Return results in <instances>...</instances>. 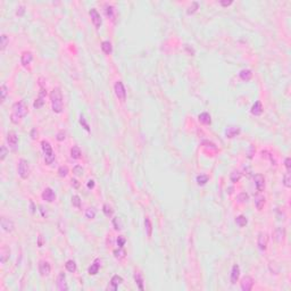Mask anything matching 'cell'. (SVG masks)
I'll return each instance as SVG.
<instances>
[{
  "label": "cell",
  "instance_id": "obj_34",
  "mask_svg": "<svg viewBox=\"0 0 291 291\" xmlns=\"http://www.w3.org/2000/svg\"><path fill=\"white\" fill-rule=\"evenodd\" d=\"M144 227H146V232H147V235L150 238L152 233V226H151V222L148 217L144 218Z\"/></svg>",
  "mask_w": 291,
  "mask_h": 291
},
{
  "label": "cell",
  "instance_id": "obj_51",
  "mask_svg": "<svg viewBox=\"0 0 291 291\" xmlns=\"http://www.w3.org/2000/svg\"><path fill=\"white\" fill-rule=\"evenodd\" d=\"M24 13H25V6H19L17 10H16V15L17 16H23Z\"/></svg>",
  "mask_w": 291,
  "mask_h": 291
},
{
  "label": "cell",
  "instance_id": "obj_26",
  "mask_svg": "<svg viewBox=\"0 0 291 291\" xmlns=\"http://www.w3.org/2000/svg\"><path fill=\"white\" fill-rule=\"evenodd\" d=\"M255 205H256V208L258 210H261L265 205V197L264 196H257L255 198Z\"/></svg>",
  "mask_w": 291,
  "mask_h": 291
},
{
  "label": "cell",
  "instance_id": "obj_44",
  "mask_svg": "<svg viewBox=\"0 0 291 291\" xmlns=\"http://www.w3.org/2000/svg\"><path fill=\"white\" fill-rule=\"evenodd\" d=\"M85 216H87V218H89V220L95 218V216H96V210H95V208H88L87 210H85Z\"/></svg>",
  "mask_w": 291,
  "mask_h": 291
},
{
  "label": "cell",
  "instance_id": "obj_23",
  "mask_svg": "<svg viewBox=\"0 0 291 291\" xmlns=\"http://www.w3.org/2000/svg\"><path fill=\"white\" fill-rule=\"evenodd\" d=\"M9 255H10V250H9V248L5 247L4 246V247L1 248V250H0V259H1V263H6V262L8 261Z\"/></svg>",
  "mask_w": 291,
  "mask_h": 291
},
{
  "label": "cell",
  "instance_id": "obj_32",
  "mask_svg": "<svg viewBox=\"0 0 291 291\" xmlns=\"http://www.w3.org/2000/svg\"><path fill=\"white\" fill-rule=\"evenodd\" d=\"M102 212H104L106 217H112V216H113V213H114L112 206L108 204H105L104 206H102Z\"/></svg>",
  "mask_w": 291,
  "mask_h": 291
},
{
  "label": "cell",
  "instance_id": "obj_17",
  "mask_svg": "<svg viewBox=\"0 0 291 291\" xmlns=\"http://www.w3.org/2000/svg\"><path fill=\"white\" fill-rule=\"evenodd\" d=\"M100 265H101V261H100L99 258L95 259V262L92 263L91 266H90L89 269H88V273L90 274V275H96V274L99 272Z\"/></svg>",
  "mask_w": 291,
  "mask_h": 291
},
{
  "label": "cell",
  "instance_id": "obj_9",
  "mask_svg": "<svg viewBox=\"0 0 291 291\" xmlns=\"http://www.w3.org/2000/svg\"><path fill=\"white\" fill-rule=\"evenodd\" d=\"M57 288L61 291L68 290V286H67V282H66V275L65 273H63V272H61L59 275H58V279H57Z\"/></svg>",
  "mask_w": 291,
  "mask_h": 291
},
{
  "label": "cell",
  "instance_id": "obj_6",
  "mask_svg": "<svg viewBox=\"0 0 291 291\" xmlns=\"http://www.w3.org/2000/svg\"><path fill=\"white\" fill-rule=\"evenodd\" d=\"M89 15H90V17H91V21L92 23H93V25L96 26V29H100L102 21H101V16H100V14L98 13V10H97L96 8H91L89 10Z\"/></svg>",
  "mask_w": 291,
  "mask_h": 291
},
{
  "label": "cell",
  "instance_id": "obj_35",
  "mask_svg": "<svg viewBox=\"0 0 291 291\" xmlns=\"http://www.w3.org/2000/svg\"><path fill=\"white\" fill-rule=\"evenodd\" d=\"M240 178H241V173H240L239 171H233V172H232V173L230 174L231 182H233V183L239 182Z\"/></svg>",
  "mask_w": 291,
  "mask_h": 291
},
{
  "label": "cell",
  "instance_id": "obj_25",
  "mask_svg": "<svg viewBox=\"0 0 291 291\" xmlns=\"http://www.w3.org/2000/svg\"><path fill=\"white\" fill-rule=\"evenodd\" d=\"M101 50L106 54V55H110L112 51H113V47H112V43L109 41H104L101 43Z\"/></svg>",
  "mask_w": 291,
  "mask_h": 291
},
{
  "label": "cell",
  "instance_id": "obj_40",
  "mask_svg": "<svg viewBox=\"0 0 291 291\" xmlns=\"http://www.w3.org/2000/svg\"><path fill=\"white\" fill-rule=\"evenodd\" d=\"M113 225H114V229H115L116 231L122 230L121 218H120V217H114V218H113Z\"/></svg>",
  "mask_w": 291,
  "mask_h": 291
},
{
  "label": "cell",
  "instance_id": "obj_36",
  "mask_svg": "<svg viewBox=\"0 0 291 291\" xmlns=\"http://www.w3.org/2000/svg\"><path fill=\"white\" fill-rule=\"evenodd\" d=\"M235 223L238 224V225L240 226V227H243V226L247 225L248 223V220L246 216H243V215H240V216H238V217L235 218Z\"/></svg>",
  "mask_w": 291,
  "mask_h": 291
},
{
  "label": "cell",
  "instance_id": "obj_29",
  "mask_svg": "<svg viewBox=\"0 0 291 291\" xmlns=\"http://www.w3.org/2000/svg\"><path fill=\"white\" fill-rule=\"evenodd\" d=\"M134 281H135V283H137V286L139 287L140 290H144V279H142V276H141V274L135 272L134 273Z\"/></svg>",
  "mask_w": 291,
  "mask_h": 291
},
{
  "label": "cell",
  "instance_id": "obj_30",
  "mask_svg": "<svg viewBox=\"0 0 291 291\" xmlns=\"http://www.w3.org/2000/svg\"><path fill=\"white\" fill-rule=\"evenodd\" d=\"M208 175H206V174H200V175H198L197 176V178H196V181H197V183H198V185H205L206 183L208 182Z\"/></svg>",
  "mask_w": 291,
  "mask_h": 291
},
{
  "label": "cell",
  "instance_id": "obj_15",
  "mask_svg": "<svg viewBox=\"0 0 291 291\" xmlns=\"http://www.w3.org/2000/svg\"><path fill=\"white\" fill-rule=\"evenodd\" d=\"M240 276V267L238 264H234L232 266V269H231V283L232 284H235L238 282Z\"/></svg>",
  "mask_w": 291,
  "mask_h": 291
},
{
  "label": "cell",
  "instance_id": "obj_53",
  "mask_svg": "<svg viewBox=\"0 0 291 291\" xmlns=\"http://www.w3.org/2000/svg\"><path fill=\"white\" fill-rule=\"evenodd\" d=\"M31 138L32 139H36L38 138V131H36V129H33L31 131Z\"/></svg>",
  "mask_w": 291,
  "mask_h": 291
},
{
  "label": "cell",
  "instance_id": "obj_46",
  "mask_svg": "<svg viewBox=\"0 0 291 291\" xmlns=\"http://www.w3.org/2000/svg\"><path fill=\"white\" fill-rule=\"evenodd\" d=\"M0 92H1V101H5L6 97H7V93H8V89L6 87V84H2V85H1Z\"/></svg>",
  "mask_w": 291,
  "mask_h": 291
},
{
  "label": "cell",
  "instance_id": "obj_52",
  "mask_svg": "<svg viewBox=\"0 0 291 291\" xmlns=\"http://www.w3.org/2000/svg\"><path fill=\"white\" fill-rule=\"evenodd\" d=\"M284 165H286L287 172H290V170H291V159H290V157H287V158H286V161H284Z\"/></svg>",
  "mask_w": 291,
  "mask_h": 291
},
{
  "label": "cell",
  "instance_id": "obj_41",
  "mask_svg": "<svg viewBox=\"0 0 291 291\" xmlns=\"http://www.w3.org/2000/svg\"><path fill=\"white\" fill-rule=\"evenodd\" d=\"M0 40H1V50L4 51L5 49H6V47H7V44H8L9 39L6 34H2L1 35V38H0Z\"/></svg>",
  "mask_w": 291,
  "mask_h": 291
},
{
  "label": "cell",
  "instance_id": "obj_27",
  "mask_svg": "<svg viewBox=\"0 0 291 291\" xmlns=\"http://www.w3.org/2000/svg\"><path fill=\"white\" fill-rule=\"evenodd\" d=\"M105 14H106V16L108 18L114 19V17H115V8L113 6H110V5H107L105 7Z\"/></svg>",
  "mask_w": 291,
  "mask_h": 291
},
{
  "label": "cell",
  "instance_id": "obj_31",
  "mask_svg": "<svg viewBox=\"0 0 291 291\" xmlns=\"http://www.w3.org/2000/svg\"><path fill=\"white\" fill-rule=\"evenodd\" d=\"M71 157L73 159H78L81 157V149L78 147V146H74L72 149H71Z\"/></svg>",
  "mask_w": 291,
  "mask_h": 291
},
{
  "label": "cell",
  "instance_id": "obj_50",
  "mask_svg": "<svg viewBox=\"0 0 291 291\" xmlns=\"http://www.w3.org/2000/svg\"><path fill=\"white\" fill-rule=\"evenodd\" d=\"M66 138V133L64 132V131H61V132H58V134H57L56 139L58 140V141H64Z\"/></svg>",
  "mask_w": 291,
  "mask_h": 291
},
{
  "label": "cell",
  "instance_id": "obj_37",
  "mask_svg": "<svg viewBox=\"0 0 291 291\" xmlns=\"http://www.w3.org/2000/svg\"><path fill=\"white\" fill-rule=\"evenodd\" d=\"M198 8H199V4H198V2H192V6H190L187 10L188 15H192V14H195L196 12L198 10Z\"/></svg>",
  "mask_w": 291,
  "mask_h": 291
},
{
  "label": "cell",
  "instance_id": "obj_38",
  "mask_svg": "<svg viewBox=\"0 0 291 291\" xmlns=\"http://www.w3.org/2000/svg\"><path fill=\"white\" fill-rule=\"evenodd\" d=\"M237 199H238V201L239 203H241V204H244V203H247L248 200H249V196L246 193V192H241L238 197H237Z\"/></svg>",
  "mask_w": 291,
  "mask_h": 291
},
{
  "label": "cell",
  "instance_id": "obj_49",
  "mask_svg": "<svg viewBox=\"0 0 291 291\" xmlns=\"http://www.w3.org/2000/svg\"><path fill=\"white\" fill-rule=\"evenodd\" d=\"M0 159L1 161H4L5 158H6V156H7V148H6V146H1V152H0Z\"/></svg>",
  "mask_w": 291,
  "mask_h": 291
},
{
  "label": "cell",
  "instance_id": "obj_57",
  "mask_svg": "<svg viewBox=\"0 0 291 291\" xmlns=\"http://www.w3.org/2000/svg\"><path fill=\"white\" fill-rule=\"evenodd\" d=\"M30 205H31V212H32V214H34L35 213V206H34V204H33L32 200L30 201Z\"/></svg>",
  "mask_w": 291,
  "mask_h": 291
},
{
  "label": "cell",
  "instance_id": "obj_2",
  "mask_svg": "<svg viewBox=\"0 0 291 291\" xmlns=\"http://www.w3.org/2000/svg\"><path fill=\"white\" fill-rule=\"evenodd\" d=\"M50 101H51L52 112L56 114H61L63 112V95L59 88H55L50 92Z\"/></svg>",
  "mask_w": 291,
  "mask_h": 291
},
{
  "label": "cell",
  "instance_id": "obj_45",
  "mask_svg": "<svg viewBox=\"0 0 291 291\" xmlns=\"http://www.w3.org/2000/svg\"><path fill=\"white\" fill-rule=\"evenodd\" d=\"M58 174H59L61 178H65L66 175L68 174V168H67V166H61L59 170H58Z\"/></svg>",
  "mask_w": 291,
  "mask_h": 291
},
{
  "label": "cell",
  "instance_id": "obj_20",
  "mask_svg": "<svg viewBox=\"0 0 291 291\" xmlns=\"http://www.w3.org/2000/svg\"><path fill=\"white\" fill-rule=\"evenodd\" d=\"M250 112H251V114L255 115V116H261L262 114H263V105H262L261 101H256L255 104L252 105Z\"/></svg>",
  "mask_w": 291,
  "mask_h": 291
},
{
  "label": "cell",
  "instance_id": "obj_54",
  "mask_svg": "<svg viewBox=\"0 0 291 291\" xmlns=\"http://www.w3.org/2000/svg\"><path fill=\"white\" fill-rule=\"evenodd\" d=\"M232 2H233L232 0H230V1H223V0H222V1H220V4H221L223 7H227V6L232 5Z\"/></svg>",
  "mask_w": 291,
  "mask_h": 291
},
{
  "label": "cell",
  "instance_id": "obj_1",
  "mask_svg": "<svg viewBox=\"0 0 291 291\" xmlns=\"http://www.w3.org/2000/svg\"><path fill=\"white\" fill-rule=\"evenodd\" d=\"M26 114H27V106L25 105V102L24 101L15 102L10 113V121L14 124H17L21 121V118L24 117Z\"/></svg>",
  "mask_w": 291,
  "mask_h": 291
},
{
  "label": "cell",
  "instance_id": "obj_14",
  "mask_svg": "<svg viewBox=\"0 0 291 291\" xmlns=\"http://www.w3.org/2000/svg\"><path fill=\"white\" fill-rule=\"evenodd\" d=\"M254 180H255V185H256L257 190L263 191L265 189V178H264V176L262 174H257V175H255Z\"/></svg>",
  "mask_w": 291,
  "mask_h": 291
},
{
  "label": "cell",
  "instance_id": "obj_28",
  "mask_svg": "<svg viewBox=\"0 0 291 291\" xmlns=\"http://www.w3.org/2000/svg\"><path fill=\"white\" fill-rule=\"evenodd\" d=\"M125 256H126V251L123 248L118 247V249L114 250V257H115L116 259H123V258H125Z\"/></svg>",
  "mask_w": 291,
  "mask_h": 291
},
{
  "label": "cell",
  "instance_id": "obj_42",
  "mask_svg": "<svg viewBox=\"0 0 291 291\" xmlns=\"http://www.w3.org/2000/svg\"><path fill=\"white\" fill-rule=\"evenodd\" d=\"M80 124L82 125V127L85 131H87V132H90V126H89V124L87 123V121H85V118H84V116H83V115H81V116H80Z\"/></svg>",
  "mask_w": 291,
  "mask_h": 291
},
{
  "label": "cell",
  "instance_id": "obj_7",
  "mask_svg": "<svg viewBox=\"0 0 291 291\" xmlns=\"http://www.w3.org/2000/svg\"><path fill=\"white\" fill-rule=\"evenodd\" d=\"M7 142H8L9 144V148L15 151V150L17 149V146H18L17 134H16L15 132H9L8 134H7Z\"/></svg>",
  "mask_w": 291,
  "mask_h": 291
},
{
  "label": "cell",
  "instance_id": "obj_16",
  "mask_svg": "<svg viewBox=\"0 0 291 291\" xmlns=\"http://www.w3.org/2000/svg\"><path fill=\"white\" fill-rule=\"evenodd\" d=\"M33 61V55L31 51H24L22 54V57H21V63L24 67L29 66Z\"/></svg>",
  "mask_w": 291,
  "mask_h": 291
},
{
  "label": "cell",
  "instance_id": "obj_11",
  "mask_svg": "<svg viewBox=\"0 0 291 291\" xmlns=\"http://www.w3.org/2000/svg\"><path fill=\"white\" fill-rule=\"evenodd\" d=\"M241 289L243 291H250L252 289V286H254V280H252L250 276H244L241 280Z\"/></svg>",
  "mask_w": 291,
  "mask_h": 291
},
{
  "label": "cell",
  "instance_id": "obj_12",
  "mask_svg": "<svg viewBox=\"0 0 291 291\" xmlns=\"http://www.w3.org/2000/svg\"><path fill=\"white\" fill-rule=\"evenodd\" d=\"M240 132H241V130H240L239 126H227L225 130V135L226 138L232 139V138H234L237 135H239Z\"/></svg>",
  "mask_w": 291,
  "mask_h": 291
},
{
  "label": "cell",
  "instance_id": "obj_4",
  "mask_svg": "<svg viewBox=\"0 0 291 291\" xmlns=\"http://www.w3.org/2000/svg\"><path fill=\"white\" fill-rule=\"evenodd\" d=\"M18 175L21 176V178L26 180V178L30 176V165H29V161L26 159H19L18 161Z\"/></svg>",
  "mask_w": 291,
  "mask_h": 291
},
{
  "label": "cell",
  "instance_id": "obj_10",
  "mask_svg": "<svg viewBox=\"0 0 291 291\" xmlns=\"http://www.w3.org/2000/svg\"><path fill=\"white\" fill-rule=\"evenodd\" d=\"M50 271H51V267H50V264L48 262L46 261H40L39 263V272L41 276H48L50 274Z\"/></svg>",
  "mask_w": 291,
  "mask_h": 291
},
{
  "label": "cell",
  "instance_id": "obj_24",
  "mask_svg": "<svg viewBox=\"0 0 291 291\" xmlns=\"http://www.w3.org/2000/svg\"><path fill=\"white\" fill-rule=\"evenodd\" d=\"M239 76L240 78L242 80V81H246V82H248V81H250L252 78V73L250 70H242L240 71L239 73Z\"/></svg>",
  "mask_w": 291,
  "mask_h": 291
},
{
  "label": "cell",
  "instance_id": "obj_13",
  "mask_svg": "<svg viewBox=\"0 0 291 291\" xmlns=\"http://www.w3.org/2000/svg\"><path fill=\"white\" fill-rule=\"evenodd\" d=\"M1 227H2V230L6 231V232H12V231L14 230L15 225H14V222L12 221V220L2 217L1 218Z\"/></svg>",
  "mask_w": 291,
  "mask_h": 291
},
{
  "label": "cell",
  "instance_id": "obj_56",
  "mask_svg": "<svg viewBox=\"0 0 291 291\" xmlns=\"http://www.w3.org/2000/svg\"><path fill=\"white\" fill-rule=\"evenodd\" d=\"M87 185H88V189H93V188H95V181H93V180H89Z\"/></svg>",
  "mask_w": 291,
  "mask_h": 291
},
{
  "label": "cell",
  "instance_id": "obj_39",
  "mask_svg": "<svg viewBox=\"0 0 291 291\" xmlns=\"http://www.w3.org/2000/svg\"><path fill=\"white\" fill-rule=\"evenodd\" d=\"M283 184L286 185L287 188H290L291 187V175H290V172H287V173L284 174V178H283Z\"/></svg>",
  "mask_w": 291,
  "mask_h": 291
},
{
  "label": "cell",
  "instance_id": "obj_18",
  "mask_svg": "<svg viewBox=\"0 0 291 291\" xmlns=\"http://www.w3.org/2000/svg\"><path fill=\"white\" fill-rule=\"evenodd\" d=\"M123 282V278L120 276V275H114L112 280H110V287H108L109 290H117L118 286Z\"/></svg>",
  "mask_w": 291,
  "mask_h": 291
},
{
  "label": "cell",
  "instance_id": "obj_22",
  "mask_svg": "<svg viewBox=\"0 0 291 291\" xmlns=\"http://www.w3.org/2000/svg\"><path fill=\"white\" fill-rule=\"evenodd\" d=\"M198 120H199L200 123H201V124H204V125H209V124L212 123V120H210V115H209L208 113H201V114H199V116H198Z\"/></svg>",
  "mask_w": 291,
  "mask_h": 291
},
{
  "label": "cell",
  "instance_id": "obj_43",
  "mask_svg": "<svg viewBox=\"0 0 291 291\" xmlns=\"http://www.w3.org/2000/svg\"><path fill=\"white\" fill-rule=\"evenodd\" d=\"M72 205H73L74 207H76V208H80V207H81V199H80L78 196H73V197H72Z\"/></svg>",
  "mask_w": 291,
  "mask_h": 291
},
{
  "label": "cell",
  "instance_id": "obj_21",
  "mask_svg": "<svg viewBox=\"0 0 291 291\" xmlns=\"http://www.w3.org/2000/svg\"><path fill=\"white\" fill-rule=\"evenodd\" d=\"M258 248L261 250H266V246H267V239H266L265 233H259L258 235V241H257Z\"/></svg>",
  "mask_w": 291,
  "mask_h": 291
},
{
  "label": "cell",
  "instance_id": "obj_19",
  "mask_svg": "<svg viewBox=\"0 0 291 291\" xmlns=\"http://www.w3.org/2000/svg\"><path fill=\"white\" fill-rule=\"evenodd\" d=\"M44 96H46V91H44L43 89H41V91H40V93H39V97L35 99L34 104H33L34 108L39 109V108H41V107L43 106V104H44Z\"/></svg>",
  "mask_w": 291,
  "mask_h": 291
},
{
  "label": "cell",
  "instance_id": "obj_3",
  "mask_svg": "<svg viewBox=\"0 0 291 291\" xmlns=\"http://www.w3.org/2000/svg\"><path fill=\"white\" fill-rule=\"evenodd\" d=\"M41 147H42V151L44 154V163L47 165L52 164V161H55V152L52 150L50 144L48 141H42L41 142Z\"/></svg>",
  "mask_w": 291,
  "mask_h": 291
},
{
  "label": "cell",
  "instance_id": "obj_47",
  "mask_svg": "<svg viewBox=\"0 0 291 291\" xmlns=\"http://www.w3.org/2000/svg\"><path fill=\"white\" fill-rule=\"evenodd\" d=\"M73 173L76 175V176H81L83 174V168H82V166H80V165H76V166H74V168H73Z\"/></svg>",
  "mask_w": 291,
  "mask_h": 291
},
{
  "label": "cell",
  "instance_id": "obj_58",
  "mask_svg": "<svg viewBox=\"0 0 291 291\" xmlns=\"http://www.w3.org/2000/svg\"><path fill=\"white\" fill-rule=\"evenodd\" d=\"M252 152H255V149H254V147L251 146V147H250V151L248 152V157H249V158L252 157Z\"/></svg>",
  "mask_w": 291,
  "mask_h": 291
},
{
  "label": "cell",
  "instance_id": "obj_5",
  "mask_svg": "<svg viewBox=\"0 0 291 291\" xmlns=\"http://www.w3.org/2000/svg\"><path fill=\"white\" fill-rule=\"evenodd\" d=\"M114 91H115V95L118 98V100H121L122 102H124L126 100V90L124 88V84L121 82V81H117L115 83L114 85Z\"/></svg>",
  "mask_w": 291,
  "mask_h": 291
},
{
  "label": "cell",
  "instance_id": "obj_33",
  "mask_svg": "<svg viewBox=\"0 0 291 291\" xmlns=\"http://www.w3.org/2000/svg\"><path fill=\"white\" fill-rule=\"evenodd\" d=\"M65 267H66V269H67L68 272H71V273H74V272L76 271V263H75L74 261H72V259H70V261L66 262Z\"/></svg>",
  "mask_w": 291,
  "mask_h": 291
},
{
  "label": "cell",
  "instance_id": "obj_55",
  "mask_svg": "<svg viewBox=\"0 0 291 291\" xmlns=\"http://www.w3.org/2000/svg\"><path fill=\"white\" fill-rule=\"evenodd\" d=\"M71 182H72V185H73V187L75 188V189H78V188L80 187V183H78V180H75V178H72V181H71Z\"/></svg>",
  "mask_w": 291,
  "mask_h": 291
},
{
  "label": "cell",
  "instance_id": "obj_8",
  "mask_svg": "<svg viewBox=\"0 0 291 291\" xmlns=\"http://www.w3.org/2000/svg\"><path fill=\"white\" fill-rule=\"evenodd\" d=\"M41 196H42V199L47 203H52L56 200V193L54 192L51 188H46Z\"/></svg>",
  "mask_w": 291,
  "mask_h": 291
},
{
  "label": "cell",
  "instance_id": "obj_48",
  "mask_svg": "<svg viewBox=\"0 0 291 291\" xmlns=\"http://www.w3.org/2000/svg\"><path fill=\"white\" fill-rule=\"evenodd\" d=\"M125 242H126V239L123 237V235H120L117 238V246L120 248H123L124 247V244H125Z\"/></svg>",
  "mask_w": 291,
  "mask_h": 291
}]
</instances>
